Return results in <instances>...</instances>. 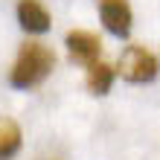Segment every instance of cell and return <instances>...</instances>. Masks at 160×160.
<instances>
[{
    "mask_svg": "<svg viewBox=\"0 0 160 160\" xmlns=\"http://www.w3.org/2000/svg\"><path fill=\"white\" fill-rule=\"evenodd\" d=\"M55 67V52L41 41H26L18 50V58L9 70V84L18 90H29L38 88V84L52 73Z\"/></svg>",
    "mask_w": 160,
    "mask_h": 160,
    "instance_id": "6da1fadb",
    "label": "cell"
},
{
    "mask_svg": "<svg viewBox=\"0 0 160 160\" xmlns=\"http://www.w3.org/2000/svg\"><path fill=\"white\" fill-rule=\"evenodd\" d=\"M157 70H160V64L154 58V52L146 50V47H128L117 64V73L131 84H146V82L157 79Z\"/></svg>",
    "mask_w": 160,
    "mask_h": 160,
    "instance_id": "7a4b0ae2",
    "label": "cell"
},
{
    "mask_svg": "<svg viewBox=\"0 0 160 160\" xmlns=\"http://www.w3.org/2000/svg\"><path fill=\"white\" fill-rule=\"evenodd\" d=\"M64 44H67L70 58L76 64H84V67H90V64L99 61V55H102L99 35H93L88 29H70L67 35H64Z\"/></svg>",
    "mask_w": 160,
    "mask_h": 160,
    "instance_id": "3957f363",
    "label": "cell"
},
{
    "mask_svg": "<svg viewBox=\"0 0 160 160\" xmlns=\"http://www.w3.org/2000/svg\"><path fill=\"white\" fill-rule=\"evenodd\" d=\"M99 18L102 26L117 38H125L134 23V12H131L128 0H99Z\"/></svg>",
    "mask_w": 160,
    "mask_h": 160,
    "instance_id": "277c9868",
    "label": "cell"
},
{
    "mask_svg": "<svg viewBox=\"0 0 160 160\" xmlns=\"http://www.w3.org/2000/svg\"><path fill=\"white\" fill-rule=\"evenodd\" d=\"M18 23H21L23 32L44 35V32H50L52 18H50V12H47V6L41 0H21L18 3Z\"/></svg>",
    "mask_w": 160,
    "mask_h": 160,
    "instance_id": "5b68a950",
    "label": "cell"
},
{
    "mask_svg": "<svg viewBox=\"0 0 160 160\" xmlns=\"http://www.w3.org/2000/svg\"><path fill=\"white\" fill-rule=\"evenodd\" d=\"M117 79V70L111 67V64L105 61H93L88 67V76H84V84H88V90L93 93V96H105V93L111 90V84H114Z\"/></svg>",
    "mask_w": 160,
    "mask_h": 160,
    "instance_id": "8992f818",
    "label": "cell"
},
{
    "mask_svg": "<svg viewBox=\"0 0 160 160\" xmlns=\"http://www.w3.org/2000/svg\"><path fill=\"white\" fill-rule=\"evenodd\" d=\"M21 143H23L21 125L12 117H0V160H12L21 152Z\"/></svg>",
    "mask_w": 160,
    "mask_h": 160,
    "instance_id": "52a82bcc",
    "label": "cell"
}]
</instances>
